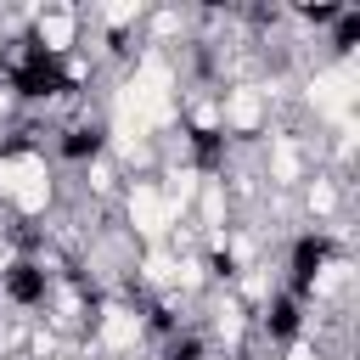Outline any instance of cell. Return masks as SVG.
I'll list each match as a JSON object with an SVG mask.
<instances>
[{
    "mask_svg": "<svg viewBox=\"0 0 360 360\" xmlns=\"http://www.w3.org/2000/svg\"><path fill=\"white\" fill-rule=\"evenodd\" d=\"M11 84H17V96H28V101H39V96H56V90H68L62 56H56L51 45H28V51H22V62L11 68Z\"/></svg>",
    "mask_w": 360,
    "mask_h": 360,
    "instance_id": "1",
    "label": "cell"
},
{
    "mask_svg": "<svg viewBox=\"0 0 360 360\" xmlns=\"http://www.w3.org/2000/svg\"><path fill=\"white\" fill-rule=\"evenodd\" d=\"M0 292L11 298V304H22V309H34V304H45V270L34 264V259H17L6 276H0Z\"/></svg>",
    "mask_w": 360,
    "mask_h": 360,
    "instance_id": "2",
    "label": "cell"
},
{
    "mask_svg": "<svg viewBox=\"0 0 360 360\" xmlns=\"http://www.w3.org/2000/svg\"><path fill=\"white\" fill-rule=\"evenodd\" d=\"M326 253H332L326 236H298V242H292V298H304V292L315 287V270L326 264Z\"/></svg>",
    "mask_w": 360,
    "mask_h": 360,
    "instance_id": "3",
    "label": "cell"
},
{
    "mask_svg": "<svg viewBox=\"0 0 360 360\" xmlns=\"http://www.w3.org/2000/svg\"><path fill=\"white\" fill-rule=\"evenodd\" d=\"M304 298H292V292H281V298H270V315H264V332L276 338V343H287L292 332H298V321H304V309H298Z\"/></svg>",
    "mask_w": 360,
    "mask_h": 360,
    "instance_id": "4",
    "label": "cell"
},
{
    "mask_svg": "<svg viewBox=\"0 0 360 360\" xmlns=\"http://www.w3.org/2000/svg\"><path fill=\"white\" fill-rule=\"evenodd\" d=\"M101 141H107V129H101V124H73V129L62 135V158L84 163V158H96V152H101Z\"/></svg>",
    "mask_w": 360,
    "mask_h": 360,
    "instance_id": "5",
    "label": "cell"
},
{
    "mask_svg": "<svg viewBox=\"0 0 360 360\" xmlns=\"http://www.w3.org/2000/svg\"><path fill=\"white\" fill-rule=\"evenodd\" d=\"M191 158H197L202 169H219V158H225V135H219V129H191Z\"/></svg>",
    "mask_w": 360,
    "mask_h": 360,
    "instance_id": "6",
    "label": "cell"
},
{
    "mask_svg": "<svg viewBox=\"0 0 360 360\" xmlns=\"http://www.w3.org/2000/svg\"><path fill=\"white\" fill-rule=\"evenodd\" d=\"M169 360H202V343L186 332V338H169Z\"/></svg>",
    "mask_w": 360,
    "mask_h": 360,
    "instance_id": "7",
    "label": "cell"
},
{
    "mask_svg": "<svg viewBox=\"0 0 360 360\" xmlns=\"http://www.w3.org/2000/svg\"><path fill=\"white\" fill-rule=\"evenodd\" d=\"M354 39H360V17H354V11H343V28H338V45L349 51Z\"/></svg>",
    "mask_w": 360,
    "mask_h": 360,
    "instance_id": "8",
    "label": "cell"
}]
</instances>
